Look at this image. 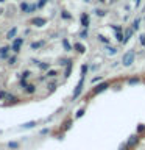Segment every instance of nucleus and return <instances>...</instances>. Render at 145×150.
<instances>
[{
	"label": "nucleus",
	"mask_w": 145,
	"mask_h": 150,
	"mask_svg": "<svg viewBox=\"0 0 145 150\" xmlns=\"http://www.w3.org/2000/svg\"><path fill=\"white\" fill-rule=\"evenodd\" d=\"M134 52H128V53H125L123 56V59H122V63H123V66H131L133 64V61H134Z\"/></svg>",
	"instance_id": "f257e3e1"
},
{
	"label": "nucleus",
	"mask_w": 145,
	"mask_h": 150,
	"mask_svg": "<svg viewBox=\"0 0 145 150\" xmlns=\"http://www.w3.org/2000/svg\"><path fill=\"white\" fill-rule=\"evenodd\" d=\"M0 98H5V100H9V102H16V100H17L14 96H11L9 92H5V91L0 92Z\"/></svg>",
	"instance_id": "f03ea898"
},
{
	"label": "nucleus",
	"mask_w": 145,
	"mask_h": 150,
	"mask_svg": "<svg viewBox=\"0 0 145 150\" xmlns=\"http://www.w3.org/2000/svg\"><path fill=\"white\" fill-rule=\"evenodd\" d=\"M22 42H23V39H22V38H19V39H16V41H14V44H13V47H11V49H13V52H16V53H17V52L20 50V45H22Z\"/></svg>",
	"instance_id": "7ed1b4c3"
},
{
	"label": "nucleus",
	"mask_w": 145,
	"mask_h": 150,
	"mask_svg": "<svg viewBox=\"0 0 145 150\" xmlns=\"http://www.w3.org/2000/svg\"><path fill=\"white\" fill-rule=\"evenodd\" d=\"M137 142H139V138L134 134V136H131V138L128 139V142H126V144H128V147L131 149V147H134V145L137 144Z\"/></svg>",
	"instance_id": "20e7f679"
},
{
	"label": "nucleus",
	"mask_w": 145,
	"mask_h": 150,
	"mask_svg": "<svg viewBox=\"0 0 145 150\" xmlns=\"http://www.w3.org/2000/svg\"><path fill=\"white\" fill-rule=\"evenodd\" d=\"M30 23H31V25H37V27H39V25H44L45 21H44V19H41V17H34V19H31V21H30Z\"/></svg>",
	"instance_id": "39448f33"
},
{
	"label": "nucleus",
	"mask_w": 145,
	"mask_h": 150,
	"mask_svg": "<svg viewBox=\"0 0 145 150\" xmlns=\"http://www.w3.org/2000/svg\"><path fill=\"white\" fill-rule=\"evenodd\" d=\"M8 50H9V47H2V49H0V58L2 59L8 58Z\"/></svg>",
	"instance_id": "423d86ee"
},
{
	"label": "nucleus",
	"mask_w": 145,
	"mask_h": 150,
	"mask_svg": "<svg viewBox=\"0 0 145 150\" xmlns=\"http://www.w3.org/2000/svg\"><path fill=\"white\" fill-rule=\"evenodd\" d=\"M108 88V83H101V84H98V86L94 89V92L98 94V92H101V91H105V89Z\"/></svg>",
	"instance_id": "0eeeda50"
},
{
	"label": "nucleus",
	"mask_w": 145,
	"mask_h": 150,
	"mask_svg": "<svg viewBox=\"0 0 145 150\" xmlns=\"http://www.w3.org/2000/svg\"><path fill=\"white\" fill-rule=\"evenodd\" d=\"M81 25L84 28L89 27V17H87V14H83V16H81Z\"/></svg>",
	"instance_id": "6e6552de"
},
{
	"label": "nucleus",
	"mask_w": 145,
	"mask_h": 150,
	"mask_svg": "<svg viewBox=\"0 0 145 150\" xmlns=\"http://www.w3.org/2000/svg\"><path fill=\"white\" fill-rule=\"evenodd\" d=\"M25 91H27L28 94H34L36 86H34V84H27V86H25Z\"/></svg>",
	"instance_id": "1a4fd4ad"
},
{
	"label": "nucleus",
	"mask_w": 145,
	"mask_h": 150,
	"mask_svg": "<svg viewBox=\"0 0 145 150\" xmlns=\"http://www.w3.org/2000/svg\"><path fill=\"white\" fill-rule=\"evenodd\" d=\"M16 33H17V28L14 27V28H11V30L8 31V35H6V38H8V39H13V38H14V35H16Z\"/></svg>",
	"instance_id": "9d476101"
},
{
	"label": "nucleus",
	"mask_w": 145,
	"mask_h": 150,
	"mask_svg": "<svg viewBox=\"0 0 145 150\" xmlns=\"http://www.w3.org/2000/svg\"><path fill=\"white\" fill-rule=\"evenodd\" d=\"M63 45H64L65 50H72V45H70V42L67 39H63Z\"/></svg>",
	"instance_id": "9b49d317"
},
{
	"label": "nucleus",
	"mask_w": 145,
	"mask_h": 150,
	"mask_svg": "<svg viewBox=\"0 0 145 150\" xmlns=\"http://www.w3.org/2000/svg\"><path fill=\"white\" fill-rule=\"evenodd\" d=\"M58 75V70H47V77L51 78V77H56Z\"/></svg>",
	"instance_id": "f8f14e48"
},
{
	"label": "nucleus",
	"mask_w": 145,
	"mask_h": 150,
	"mask_svg": "<svg viewBox=\"0 0 145 150\" xmlns=\"http://www.w3.org/2000/svg\"><path fill=\"white\" fill-rule=\"evenodd\" d=\"M75 50L80 52V53H83V52H84V45H81V44L78 42V44H75Z\"/></svg>",
	"instance_id": "ddd939ff"
},
{
	"label": "nucleus",
	"mask_w": 145,
	"mask_h": 150,
	"mask_svg": "<svg viewBox=\"0 0 145 150\" xmlns=\"http://www.w3.org/2000/svg\"><path fill=\"white\" fill-rule=\"evenodd\" d=\"M56 88H58V83H56V81L49 83V89H50V91H53V89H56Z\"/></svg>",
	"instance_id": "4468645a"
},
{
	"label": "nucleus",
	"mask_w": 145,
	"mask_h": 150,
	"mask_svg": "<svg viewBox=\"0 0 145 150\" xmlns=\"http://www.w3.org/2000/svg\"><path fill=\"white\" fill-rule=\"evenodd\" d=\"M30 75H31V72H30V70H25V72L22 74V78H20V80H27L28 77H30Z\"/></svg>",
	"instance_id": "2eb2a0df"
},
{
	"label": "nucleus",
	"mask_w": 145,
	"mask_h": 150,
	"mask_svg": "<svg viewBox=\"0 0 145 150\" xmlns=\"http://www.w3.org/2000/svg\"><path fill=\"white\" fill-rule=\"evenodd\" d=\"M39 69H41V70H49V69H50V66H49V64H42V63H41V64H39Z\"/></svg>",
	"instance_id": "dca6fc26"
},
{
	"label": "nucleus",
	"mask_w": 145,
	"mask_h": 150,
	"mask_svg": "<svg viewBox=\"0 0 145 150\" xmlns=\"http://www.w3.org/2000/svg\"><path fill=\"white\" fill-rule=\"evenodd\" d=\"M70 70H72V63H70V64H69V67H67V69H65V70H64V75H65V77H69V74H70Z\"/></svg>",
	"instance_id": "f3484780"
},
{
	"label": "nucleus",
	"mask_w": 145,
	"mask_h": 150,
	"mask_svg": "<svg viewBox=\"0 0 145 150\" xmlns=\"http://www.w3.org/2000/svg\"><path fill=\"white\" fill-rule=\"evenodd\" d=\"M28 8H30V6H28V5H27L25 2L20 3V9H22V11H28Z\"/></svg>",
	"instance_id": "a211bd4d"
},
{
	"label": "nucleus",
	"mask_w": 145,
	"mask_h": 150,
	"mask_svg": "<svg viewBox=\"0 0 145 150\" xmlns=\"http://www.w3.org/2000/svg\"><path fill=\"white\" fill-rule=\"evenodd\" d=\"M16 61H17V59L13 56V58H9V59H8V64H9V66H14V64H16Z\"/></svg>",
	"instance_id": "6ab92c4d"
},
{
	"label": "nucleus",
	"mask_w": 145,
	"mask_h": 150,
	"mask_svg": "<svg viewBox=\"0 0 145 150\" xmlns=\"http://www.w3.org/2000/svg\"><path fill=\"white\" fill-rule=\"evenodd\" d=\"M41 45H42V42H33L31 49H37V47H41Z\"/></svg>",
	"instance_id": "aec40b11"
},
{
	"label": "nucleus",
	"mask_w": 145,
	"mask_h": 150,
	"mask_svg": "<svg viewBox=\"0 0 145 150\" xmlns=\"http://www.w3.org/2000/svg\"><path fill=\"white\" fill-rule=\"evenodd\" d=\"M115 52H117V50H115V49H112V47H109V49H108V53H109V55H114Z\"/></svg>",
	"instance_id": "412c9836"
},
{
	"label": "nucleus",
	"mask_w": 145,
	"mask_h": 150,
	"mask_svg": "<svg viewBox=\"0 0 145 150\" xmlns=\"http://www.w3.org/2000/svg\"><path fill=\"white\" fill-rule=\"evenodd\" d=\"M139 23H140V19H137V21L134 22V25H133V28L134 30H137V27H139Z\"/></svg>",
	"instance_id": "4be33fe9"
},
{
	"label": "nucleus",
	"mask_w": 145,
	"mask_h": 150,
	"mask_svg": "<svg viewBox=\"0 0 145 150\" xmlns=\"http://www.w3.org/2000/svg\"><path fill=\"white\" fill-rule=\"evenodd\" d=\"M34 9H36V5H31V6L28 8V11H27V13H33V11H34Z\"/></svg>",
	"instance_id": "5701e85b"
},
{
	"label": "nucleus",
	"mask_w": 145,
	"mask_h": 150,
	"mask_svg": "<svg viewBox=\"0 0 145 150\" xmlns=\"http://www.w3.org/2000/svg\"><path fill=\"white\" fill-rule=\"evenodd\" d=\"M87 36V33H86V30H83L81 33H80V38H86Z\"/></svg>",
	"instance_id": "b1692460"
},
{
	"label": "nucleus",
	"mask_w": 145,
	"mask_h": 150,
	"mask_svg": "<svg viewBox=\"0 0 145 150\" xmlns=\"http://www.w3.org/2000/svg\"><path fill=\"white\" fill-rule=\"evenodd\" d=\"M45 3H47V0H39V5H37V6H44Z\"/></svg>",
	"instance_id": "393cba45"
},
{
	"label": "nucleus",
	"mask_w": 145,
	"mask_h": 150,
	"mask_svg": "<svg viewBox=\"0 0 145 150\" xmlns=\"http://www.w3.org/2000/svg\"><path fill=\"white\" fill-rule=\"evenodd\" d=\"M140 44L145 47V36H140Z\"/></svg>",
	"instance_id": "a878e982"
},
{
	"label": "nucleus",
	"mask_w": 145,
	"mask_h": 150,
	"mask_svg": "<svg viewBox=\"0 0 145 150\" xmlns=\"http://www.w3.org/2000/svg\"><path fill=\"white\" fill-rule=\"evenodd\" d=\"M112 28H114L115 31H122V27H117V25H112Z\"/></svg>",
	"instance_id": "bb28decb"
},
{
	"label": "nucleus",
	"mask_w": 145,
	"mask_h": 150,
	"mask_svg": "<svg viewBox=\"0 0 145 150\" xmlns=\"http://www.w3.org/2000/svg\"><path fill=\"white\" fill-rule=\"evenodd\" d=\"M130 147H128V144H125V145H122V147H120V150H128Z\"/></svg>",
	"instance_id": "cd10ccee"
},
{
	"label": "nucleus",
	"mask_w": 145,
	"mask_h": 150,
	"mask_svg": "<svg viewBox=\"0 0 145 150\" xmlns=\"http://www.w3.org/2000/svg\"><path fill=\"white\" fill-rule=\"evenodd\" d=\"M63 17H64V19H69L70 16H69V14H67V13H65V11H63Z\"/></svg>",
	"instance_id": "c85d7f7f"
},
{
	"label": "nucleus",
	"mask_w": 145,
	"mask_h": 150,
	"mask_svg": "<svg viewBox=\"0 0 145 150\" xmlns=\"http://www.w3.org/2000/svg\"><path fill=\"white\" fill-rule=\"evenodd\" d=\"M97 14H98V16H103V14H105V11H101V9H97Z\"/></svg>",
	"instance_id": "c756f323"
},
{
	"label": "nucleus",
	"mask_w": 145,
	"mask_h": 150,
	"mask_svg": "<svg viewBox=\"0 0 145 150\" xmlns=\"http://www.w3.org/2000/svg\"><path fill=\"white\" fill-rule=\"evenodd\" d=\"M137 81H139L137 78H133V80H130V83H131V84H134V83H137Z\"/></svg>",
	"instance_id": "7c9ffc66"
},
{
	"label": "nucleus",
	"mask_w": 145,
	"mask_h": 150,
	"mask_svg": "<svg viewBox=\"0 0 145 150\" xmlns=\"http://www.w3.org/2000/svg\"><path fill=\"white\" fill-rule=\"evenodd\" d=\"M83 112H84V111H83V110H80V111H78V112H77V117H80V116H83Z\"/></svg>",
	"instance_id": "2f4dec72"
},
{
	"label": "nucleus",
	"mask_w": 145,
	"mask_h": 150,
	"mask_svg": "<svg viewBox=\"0 0 145 150\" xmlns=\"http://www.w3.org/2000/svg\"><path fill=\"white\" fill-rule=\"evenodd\" d=\"M98 2H105V0H98Z\"/></svg>",
	"instance_id": "473e14b6"
},
{
	"label": "nucleus",
	"mask_w": 145,
	"mask_h": 150,
	"mask_svg": "<svg viewBox=\"0 0 145 150\" xmlns=\"http://www.w3.org/2000/svg\"><path fill=\"white\" fill-rule=\"evenodd\" d=\"M0 13H2V11H0Z\"/></svg>",
	"instance_id": "72a5a7b5"
}]
</instances>
